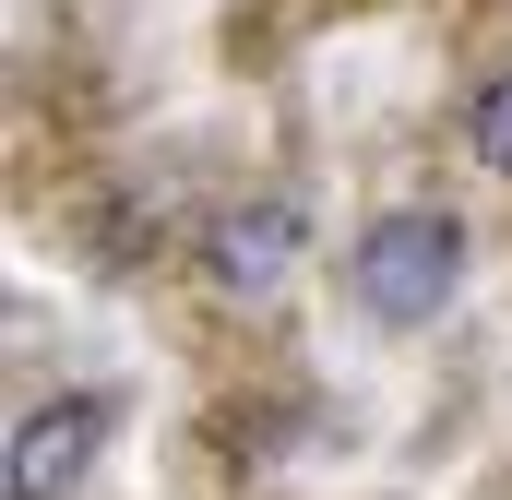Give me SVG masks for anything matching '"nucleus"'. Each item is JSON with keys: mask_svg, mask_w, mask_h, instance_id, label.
<instances>
[{"mask_svg": "<svg viewBox=\"0 0 512 500\" xmlns=\"http://www.w3.org/2000/svg\"><path fill=\"white\" fill-rule=\"evenodd\" d=\"M298 250H310L298 203H227V215L203 227V274H215L227 298H274V286L298 274Z\"/></svg>", "mask_w": 512, "mask_h": 500, "instance_id": "nucleus-3", "label": "nucleus"}, {"mask_svg": "<svg viewBox=\"0 0 512 500\" xmlns=\"http://www.w3.org/2000/svg\"><path fill=\"white\" fill-rule=\"evenodd\" d=\"M465 143H477V167H501V179H512V72H489V84H477Z\"/></svg>", "mask_w": 512, "mask_h": 500, "instance_id": "nucleus-4", "label": "nucleus"}, {"mask_svg": "<svg viewBox=\"0 0 512 500\" xmlns=\"http://www.w3.org/2000/svg\"><path fill=\"white\" fill-rule=\"evenodd\" d=\"M465 215H441V203H393L358 227L346 250V310L358 322H382V334H417V322H441L453 298H465Z\"/></svg>", "mask_w": 512, "mask_h": 500, "instance_id": "nucleus-1", "label": "nucleus"}, {"mask_svg": "<svg viewBox=\"0 0 512 500\" xmlns=\"http://www.w3.org/2000/svg\"><path fill=\"white\" fill-rule=\"evenodd\" d=\"M108 393H48V405H24V429H12V453H0V489L12 500H72L84 489V465H96V441H108Z\"/></svg>", "mask_w": 512, "mask_h": 500, "instance_id": "nucleus-2", "label": "nucleus"}]
</instances>
